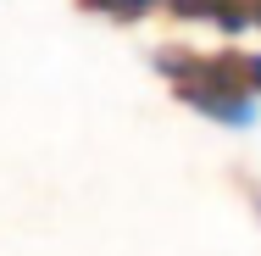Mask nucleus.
Segmentation results:
<instances>
[{
    "label": "nucleus",
    "mask_w": 261,
    "mask_h": 256,
    "mask_svg": "<svg viewBox=\"0 0 261 256\" xmlns=\"http://www.w3.org/2000/svg\"><path fill=\"white\" fill-rule=\"evenodd\" d=\"M172 101L200 111L222 128H250L261 117V51H189V45H161L150 56Z\"/></svg>",
    "instance_id": "obj_1"
},
{
    "label": "nucleus",
    "mask_w": 261,
    "mask_h": 256,
    "mask_svg": "<svg viewBox=\"0 0 261 256\" xmlns=\"http://www.w3.org/2000/svg\"><path fill=\"white\" fill-rule=\"evenodd\" d=\"M161 11L178 22H217L228 34L261 28V0H161Z\"/></svg>",
    "instance_id": "obj_2"
},
{
    "label": "nucleus",
    "mask_w": 261,
    "mask_h": 256,
    "mask_svg": "<svg viewBox=\"0 0 261 256\" xmlns=\"http://www.w3.org/2000/svg\"><path fill=\"white\" fill-rule=\"evenodd\" d=\"M84 17H106V22H145L150 11H161V0H72Z\"/></svg>",
    "instance_id": "obj_3"
},
{
    "label": "nucleus",
    "mask_w": 261,
    "mask_h": 256,
    "mask_svg": "<svg viewBox=\"0 0 261 256\" xmlns=\"http://www.w3.org/2000/svg\"><path fill=\"white\" fill-rule=\"evenodd\" d=\"M239 190L250 195V206H256V217H261V184H256V178H239Z\"/></svg>",
    "instance_id": "obj_4"
}]
</instances>
